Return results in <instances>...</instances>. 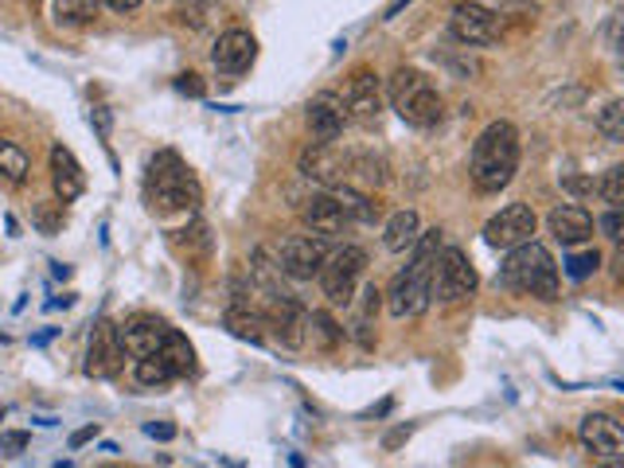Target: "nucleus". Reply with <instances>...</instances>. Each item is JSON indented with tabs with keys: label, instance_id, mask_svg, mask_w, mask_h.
Segmentation results:
<instances>
[{
	"label": "nucleus",
	"instance_id": "a19ab883",
	"mask_svg": "<svg viewBox=\"0 0 624 468\" xmlns=\"http://www.w3.org/2000/svg\"><path fill=\"white\" fill-rule=\"evenodd\" d=\"M0 418H4V410H0Z\"/></svg>",
	"mask_w": 624,
	"mask_h": 468
},
{
	"label": "nucleus",
	"instance_id": "2f4dec72",
	"mask_svg": "<svg viewBox=\"0 0 624 468\" xmlns=\"http://www.w3.org/2000/svg\"><path fill=\"white\" fill-rule=\"evenodd\" d=\"M597 227L605 230L613 242H624V207H613V211H605V215H601Z\"/></svg>",
	"mask_w": 624,
	"mask_h": 468
},
{
	"label": "nucleus",
	"instance_id": "9b49d317",
	"mask_svg": "<svg viewBox=\"0 0 624 468\" xmlns=\"http://www.w3.org/2000/svg\"><path fill=\"white\" fill-rule=\"evenodd\" d=\"M301 173L309 176V180L324 184V188H340L344 176L352 173V160L340 156V148L332 145V141H312L301 153Z\"/></svg>",
	"mask_w": 624,
	"mask_h": 468
},
{
	"label": "nucleus",
	"instance_id": "9d476101",
	"mask_svg": "<svg viewBox=\"0 0 624 468\" xmlns=\"http://www.w3.org/2000/svg\"><path fill=\"white\" fill-rule=\"evenodd\" d=\"M449 32L465 48H488V43L500 40V20L485 4H457L449 17Z\"/></svg>",
	"mask_w": 624,
	"mask_h": 468
},
{
	"label": "nucleus",
	"instance_id": "c9c22d12",
	"mask_svg": "<svg viewBox=\"0 0 624 468\" xmlns=\"http://www.w3.org/2000/svg\"><path fill=\"white\" fill-rule=\"evenodd\" d=\"M145 434L156 437V441H173V437H176V426H168V422H160V426H156V422H148Z\"/></svg>",
	"mask_w": 624,
	"mask_h": 468
},
{
	"label": "nucleus",
	"instance_id": "2eb2a0df",
	"mask_svg": "<svg viewBox=\"0 0 624 468\" xmlns=\"http://www.w3.org/2000/svg\"><path fill=\"white\" fill-rule=\"evenodd\" d=\"M122 344L125 352L133 355V360H145V355H156V352H165L168 336H173V329H168L165 321H156V316H129V321L122 324Z\"/></svg>",
	"mask_w": 624,
	"mask_h": 468
},
{
	"label": "nucleus",
	"instance_id": "423d86ee",
	"mask_svg": "<svg viewBox=\"0 0 624 468\" xmlns=\"http://www.w3.org/2000/svg\"><path fill=\"white\" fill-rule=\"evenodd\" d=\"M363 270H367V250L363 247H344V250H336V254H329L324 258V266H321V289H324V297H329L332 304H352L355 301V285H360V278H363Z\"/></svg>",
	"mask_w": 624,
	"mask_h": 468
},
{
	"label": "nucleus",
	"instance_id": "6ab92c4d",
	"mask_svg": "<svg viewBox=\"0 0 624 468\" xmlns=\"http://www.w3.org/2000/svg\"><path fill=\"white\" fill-rule=\"evenodd\" d=\"M301 219H304V227H309L312 235H321V239H332V235H340V230L347 227V215H344V207H340L336 191L312 196L309 204H304Z\"/></svg>",
	"mask_w": 624,
	"mask_h": 468
},
{
	"label": "nucleus",
	"instance_id": "393cba45",
	"mask_svg": "<svg viewBox=\"0 0 624 468\" xmlns=\"http://www.w3.org/2000/svg\"><path fill=\"white\" fill-rule=\"evenodd\" d=\"M0 176L9 184L28 180V156H24V148L12 145V141H0Z\"/></svg>",
	"mask_w": 624,
	"mask_h": 468
},
{
	"label": "nucleus",
	"instance_id": "f8f14e48",
	"mask_svg": "<svg viewBox=\"0 0 624 468\" xmlns=\"http://www.w3.org/2000/svg\"><path fill=\"white\" fill-rule=\"evenodd\" d=\"M125 344H122V332L114 329L110 321H102L98 329L91 332V347H86V375L91 378H110L122 371L125 363Z\"/></svg>",
	"mask_w": 624,
	"mask_h": 468
},
{
	"label": "nucleus",
	"instance_id": "f03ea898",
	"mask_svg": "<svg viewBox=\"0 0 624 468\" xmlns=\"http://www.w3.org/2000/svg\"><path fill=\"white\" fill-rule=\"evenodd\" d=\"M519 168V133L511 122H492L472 145V160H468V176L477 184V191L492 196V191L508 188L511 176Z\"/></svg>",
	"mask_w": 624,
	"mask_h": 468
},
{
	"label": "nucleus",
	"instance_id": "4c0bfd02",
	"mask_svg": "<svg viewBox=\"0 0 624 468\" xmlns=\"http://www.w3.org/2000/svg\"><path fill=\"white\" fill-rule=\"evenodd\" d=\"M94 434H98V429L94 426H86V429H79V434L71 437V449H83L86 441H94Z\"/></svg>",
	"mask_w": 624,
	"mask_h": 468
},
{
	"label": "nucleus",
	"instance_id": "f704fd0d",
	"mask_svg": "<svg viewBox=\"0 0 624 468\" xmlns=\"http://www.w3.org/2000/svg\"><path fill=\"white\" fill-rule=\"evenodd\" d=\"M176 91L191 94V98H204V83H199L196 74H180V79H176Z\"/></svg>",
	"mask_w": 624,
	"mask_h": 468
},
{
	"label": "nucleus",
	"instance_id": "4468645a",
	"mask_svg": "<svg viewBox=\"0 0 624 468\" xmlns=\"http://www.w3.org/2000/svg\"><path fill=\"white\" fill-rule=\"evenodd\" d=\"M582 445L597 460H624V426L609 414H585L582 418Z\"/></svg>",
	"mask_w": 624,
	"mask_h": 468
},
{
	"label": "nucleus",
	"instance_id": "5701e85b",
	"mask_svg": "<svg viewBox=\"0 0 624 468\" xmlns=\"http://www.w3.org/2000/svg\"><path fill=\"white\" fill-rule=\"evenodd\" d=\"M340 199V207H344L347 222H375L378 219V204H371V196H363V191H355L352 184H340V188H332Z\"/></svg>",
	"mask_w": 624,
	"mask_h": 468
},
{
	"label": "nucleus",
	"instance_id": "bb28decb",
	"mask_svg": "<svg viewBox=\"0 0 624 468\" xmlns=\"http://www.w3.org/2000/svg\"><path fill=\"white\" fill-rule=\"evenodd\" d=\"M160 355L173 363L176 375H191V371H196V347H191L176 329H173V336H168V344H165V352H160Z\"/></svg>",
	"mask_w": 624,
	"mask_h": 468
},
{
	"label": "nucleus",
	"instance_id": "4be33fe9",
	"mask_svg": "<svg viewBox=\"0 0 624 468\" xmlns=\"http://www.w3.org/2000/svg\"><path fill=\"white\" fill-rule=\"evenodd\" d=\"M227 329H230V336L250 340V344H266V329H270V321H266V312L230 309L227 312Z\"/></svg>",
	"mask_w": 624,
	"mask_h": 468
},
{
	"label": "nucleus",
	"instance_id": "b1692460",
	"mask_svg": "<svg viewBox=\"0 0 624 468\" xmlns=\"http://www.w3.org/2000/svg\"><path fill=\"white\" fill-rule=\"evenodd\" d=\"M173 378H180V375H176V367L160 352L137 360V383L141 386H165V383H173Z\"/></svg>",
	"mask_w": 624,
	"mask_h": 468
},
{
	"label": "nucleus",
	"instance_id": "473e14b6",
	"mask_svg": "<svg viewBox=\"0 0 624 468\" xmlns=\"http://www.w3.org/2000/svg\"><path fill=\"white\" fill-rule=\"evenodd\" d=\"M309 324H316V332H321V336H324V344H336V340L340 336H344V332H340L336 329V321H332V316H329V312H312V321Z\"/></svg>",
	"mask_w": 624,
	"mask_h": 468
},
{
	"label": "nucleus",
	"instance_id": "6e6552de",
	"mask_svg": "<svg viewBox=\"0 0 624 468\" xmlns=\"http://www.w3.org/2000/svg\"><path fill=\"white\" fill-rule=\"evenodd\" d=\"M534 227H539V219H534V211L527 204H508L496 219H488L485 227V242L492 250H516L523 247V242L534 239Z\"/></svg>",
	"mask_w": 624,
	"mask_h": 468
},
{
	"label": "nucleus",
	"instance_id": "7c9ffc66",
	"mask_svg": "<svg viewBox=\"0 0 624 468\" xmlns=\"http://www.w3.org/2000/svg\"><path fill=\"white\" fill-rule=\"evenodd\" d=\"M605 40H609V48H613L616 55H624V9H616L613 17H609Z\"/></svg>",
	"mask_w": 624,
	"mask_h": 468
},
{
	"label": "nucleus",
	"instance_id": "1a4fd4ad",
	"mask_svg": "<svg viewBox=\"0 0 624 468\" xmlns=\"http://www.w3.org/2000/svg\"><path fill=\"white\" fill-rule=\"evenodd\" d=\"M324 258H329V239L321 235H293V239L281 247V273L293 281H312L321 273Z\"/></svg>",
	"mask_w": 624,
	"mask_h": 468
},
{
	"label": "nucleus",
	"instance_id": "cd10ccee",
	"mask_svg": "<svg viewBox=\"0 0 624 468\" xmlns=\"http://www.w3.org/2000/svg\"><path fill=\"white\" fill-rule=\"evenodd\" d=\"M55 20L59 24L83 28L94 20V4L91 0H55Z\"/></svg>",
	"mask_w": 624,
	"mask_h": 468
},
{
	"label": "nucleus",
	"instance_id": "e433bc0d",
	"mask_svg": "<svg viewBox=\"0 0 624 468\" xmlns=\"http://www.w3.org/2000/svg\"><path fill=\"white\" fill-rule=\"evenodd\" d=\"M106 9H114V12H137L141 9V0H102Z\"/></svg>",
	"mask_w": 624,
	"mask_h": 468
},
{
	"label": "nucleus",
	"instance_id": "ddd939ff",
	"mask_svg": "<svg viewBox=\"0 0 624 468\" xmlns=\"http://www.w3.org/2000/svg\"><path fill=\"white\" fill-rule=\"evenodd\" d=\"M304 122H309L312 141H336L352 117H347V106L340 94L321 91V94H312V102L304 106Z\"/></svg>",
	"mask_w": 624,
	"mask_h": 468
},
{
	"label": "nucleus",
	"instance_id": "a878e982",
	"mask_svg": "<svg viewBox=\"0 0 624 468\" xmlns=\"http://www.w3.org/2000/svg\"><path fill=\"white\" fill-rule=\"evenodd\" d=\"M597 133L605 141H613V145H621L624 141V98L605 102V106L597 110Z\"/></svg>",
	"mask_w": 624,
	"mask_h": 468
},
{
	"label": "nucleus",
	"instance_id": "ea45409f",
	"mask_svg": "<svg viewBox=\"0 0 624 468\" xmlns=\"http://www.w3.org/2000/svg\"><path fill=\"white\" fill-rule=\"evenodd\" d=\"M616 273H621V278H624V254L616 258Z\"/></svg>",
	"mask_w": 624,
	"mask_h": 468
},
{
	"label": "nucleus",
	"instance_id": "f257e3e1",
	"mask_svg": "<svg viewBox=\"0 0 624 468\" xmlns=\"http://www.w3.org/2000/svg\"><path fill=\"white\" fill-rule=\"evenodd\" d=\"M441 254V230H429L414 242V254L406 262V270L391 281V293H386V309L391 316L406 321V316H422L434 301V262Z\"/></svg>",
	"mask_w": 624,
	"mask_h": 468
},
{
	"label": "nucleus",
	"instance_id": "a211bd4d",
	"mask_svg": "<svg viewBox=\"0 0 624 468\" xmlns=\"http://www.w3.org/2000/svg\"><path fill=\"white\" fill-rule=\"evenodd\" d=\"M547 227H551V235L562 242V247H582V242L593 239V215L578 204L554 207L551 219H547Z\"/></svg>",
	"mask_w": 624,
	"mask_h": 468
},
{
	"label": "nucleus",
	"instance_id": "72a5a7b5",
	"mask_svg": "<svg viewBox=\"0 0 624 468\" xmlns=\"http://www.w3.org/2000/svg\"><path fill=\"white\" fill-rule=\"evenodd\" d=\"M28 449V434H0V457H20Z\"/></svg>",
	"mask_w": 624,
	"mask_h": 468
},
{
	"label": "nucleus",
	"instance_id": "aec40b11",
	"mask_svg": "<svg viewBox=\"0 0 624 468\" xmlns=\"http://www.w3.org/2000/svg\"><path fill=\"white\" fill-rule=\"evenodd\" d=\"M51 180H55L59 204H74V199L86 191V176H83V168H79V160L71 156V148H63V145L51 148Z\"/></svg>",
	"mask_w": 624,
	"mask_h": 468
},
{
	"label": "nucleus",
	"instance_id": "f3484780",
	"mask_svg": "<svg viewBox=\"0 0 624 468\" xmlns=\"http://www.w3.org/2000/svg\"><path fill=\"white\" fill-rule=\"evenodd\" d=\"M347 117L360 125H375L378 114H383V94H378V79L371 71H355L352 86H347Z\"/></svg>",
	"mask_w": 624,
	"mask_h": 468
},
{
	"label": "nucleus",
	"instance_id": "c85d7f7f",
	"mask_svg": "<svg viewBox=\"0 0 624 468\" xmlns=\"http://www.w3.org/2000/svg\"><path fill=\"white\" fill-rule=\"evenodd\" d=\"M597 266H601V254H597V250H578V254L566 258V278L585 281L590 273H597Z\"/></svg>",
	"mask_w": 624,
	"mask_h": 468
},
{
	"label": "nucleus",
	"instance_id": "412c9836",
	"mask_svg": "<svg viewBox=\"0 0 624 468\" xmlns=\"http://www.w3.org/2000/svg\"><path fill=\"white\" fill-rule=\"evenodd\" d=\"M422 239V219L418 211H398L391 215V222H386L383 230V242L391 254H406V250H414V242Z\"/></svg>",
	"mask_w": 624,
	"mask_h": 468
},
{
	"label": "nucleus",
	"instance_id": "39448f33",
	"mask_svg": "<svg viewBox=\"0 0 624 468\" xmlns=\"http://www.w3.org/2000/svg\"><path fill=\"white\" fill-rule=\"evenodd\" d=\"M386 98H391V106L398 110L403 122L418 125V129L437 125L445 114L441 94H437V86L429 83L422 71H395L391 74V83H386Z\"/></svg>",
	"mask_w": 624,
	"mask_h": 468
},
{
	"label": "nucleus",
	"instance_id": "dca6fc26",
	"mask_svg": "<svg viewBox=\"0 0 624 468\" xmlns=\"http://www.w3.org/2000/svg\"><path fill=\"white\" fill-rule=\"evenodd\" d=\"M258 59V40L250 32H242V28H230V32L219 35V43H215L211 51V63L219 66L222 74H242L250 71V63Z\"/></svg>",
	"mask_w": 624,
	"mask_h": 468
},
{
	"label": "nucleus",
	"instance_id": "7ed1b4c3",
	"mask_svg": "<svg viewBox=\"0 0 624 468\" xmlns=\"http://www.w3.org/2000/svg\"><path fill=\"white\" fill-rule=\"evenodd\" d=\"M500 281L516 293L539 297V301H554L559 297V266H554L551 250L539 242H523V247L508 250V262L500 270Z\"/></svg>",
	"mask_w": 624,
	"mask_h": 468
},
{
	"label": "nucleus",
	"instance_id": "58836bf2",
	"mask_svg": "<svg viewBox=\"0 0 624 468\" xmlns=\"http://www.w3.org/2000/svg\"><path fill=\"white\" fill-rule=\"evenodd\" d=\"M406 437H410V426H403V429H395V434L386 437V449H395V445H403Z\"/></svg>",
	"mask_w": 624,
	"mask_h": 468
},
{
	"label": "nucleus",
	"instance_id": "0eeeda50",
	"mask_svg": "<svg viewBox=\"0 0 624 468\" xmlns=\"http://www.w3.org/2000/svg\"><path fill=\"white\" fill-rule=\"evenodd\" d=\"M480 285L477 270H472V262H468L465 250L457 247H445L441 254H437L434 262V297L445 304H457L465 301V297H472Z\"/></svg>",
	"mask_w": 624,
	"mask_h": 468
},
{
	"label": "nucleus",
	"instance_id": "c756f323",
	"mask_svg": "<svg viewBox=\"0 0 624 468\" xmlns=\"http://www.w3.org/2000/svg\"><path fill=\"white\" fill-rule=\"evenodd\" d=\"M597 191H601V199H605V204L624 207V165L609 168V173H605V180L597 184Z\"/></svg>",
	"mask_w": 624,
	"mask_h": 468
},
{
	"label": "nucleus",
	"instance_id": "20e7f679",
	"mask_svg": "<svg viewBox=\"0 0 624 468\" xmlns=\"http://www.w3.org/2000/svg\"><path fill=\"white\" fill-rule=\"evenodd\" d=\"M145 196L153 211H191L199 204V184L176 153H156L145 176Z\"/></svg>",
	"mask_w": 624,
	"mask_h": 468
}]
</instances>
